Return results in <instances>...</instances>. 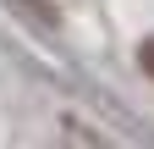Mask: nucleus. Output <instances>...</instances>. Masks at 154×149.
<instances>
[{
	"label": "nucleus",
	"mask_w": 154,
	"mask_h": 149,
	"mask_svg": "<svg viewBox=\"0 0 154 149\" xmlns=\"http://www.w3.org/2000/svg\"><path fill=\"white\" fill-rule=\"evenodd\" d=\"M138 61H143V72L154 78V39H143V50H138Z\"/></svg>",
	"instance_id": "obj_1"
}]
</instances>
